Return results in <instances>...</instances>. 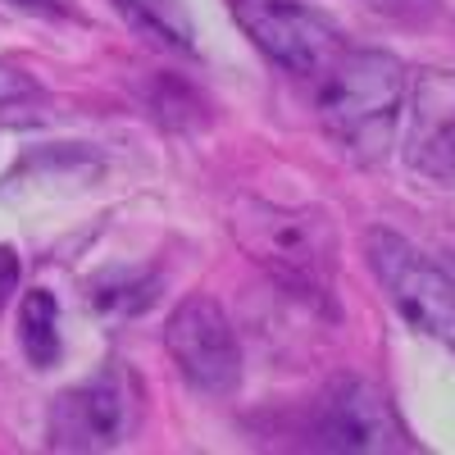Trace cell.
<instances>
[{
	"mask_svg": "<svg viewBox=\"0 0 455 455\" xmlns=\"http://www.w3.org/2000/svg\"><path fill=\"white\" fill-rule=\"evenodd\" d=\"M233 14L251 42L296 78H319L341 51L337 28L296 0H233Z\"/></svg>",
	"mask_w": 455,
	"mask_h": 455,
	"instance_id": "obj_6",
	"label": "cell"
},
{
	"mask_svg": "<svg viewBox=\"0 0 455 455\" xmlns=\"http://www.w3.org/2000/svg\"><path fill=\"white\" fill-rule=\"evenodd\" d=\"M405 105V68L387 51H337L319 73V119L355 160H383Z\"/></svg>",
	"mask_w": 455,
	"mask_h": 455,
	"instance_id": "obj_1",
	"label": "cell"
},
{
	"mask_svg": "<svg viewBox=\"0 0 455 455\" xmlns=\"http://www.w3.org/2000/svg\"><path fill=\"white\" fill-rule=\"evenodd\" d=\"M124 10V19L156 46L169 51H196V36H192V19L178 0H114Z\"/></svg>",
	"mask_w": 455,
	"mask_h": 455,
	"instance_id": "obj_9",
	"label": "cell"
},
{
	"mask_svg": "<svg viewBox=\"0 0 455 455\" xmlns=\"http://www.w3.org/2000/svg\"><path fill=\"white\" fill-rule=\"evenodd\" d=\"M19 341H23V355L36 369H51L60 360V306L46 287H36L23 296L19 306Z\"/></svg>",
	"mask_w": 455,
	"mask_h": 455,
	"instance_id": "obj_10",
	"label": "cell"
},
{
	"mask_svg": "<svg viewBox=\"0 0 455 455\" xmlns=\"http://www.w3.org/2000/svg\"><path fill=\"white\" fill-rule=\"evenodd\" d=\"M160 283L146 269H109L105 278L92 283V306L100 315H141L146 306H156Z\"/></svg>",
	"mask_w": 455,
	"mask_h": 455,
	"instance_id": "obj_11",
	"label": "cell"
},
{
	"mask_svg": "<svg viewBox=\"0 0 455 455\" xmlns=\"http://www.w3.org/2000/svg\"><path fill=\"white\" fill-rule=\"evenodd\" d=\"M128 428V401L114 378H92L83 387H68L51 405V446L55 451H114Z\"/></svg>",
	"mask_w": 455,
	"mask_h": 455,
	"instance_id": "obj_8",
	"label": "cell"
},
{
	"mask_svg": "<svg viewBox=\"0 0 455 455\" xmlns=\"http://www.w3.org/2000/svg\"><path fill=\"white\" fill-rule=\"evenodd\" d=\"M405 164L433 182L455 178V73L451 68H424L410 83Z\"/></svg>",
	"mask_w": 455,
	"mask_h": 455,
	"instance_id": "obj_7",
	"label": "cell"
},
{
	"mask_svg": "<svg viewBox=\"0 0 455 455\" xmlns=\"http://www.w3.org/2000/svg\"><path fill=\"white\" fill-rule=\"evenodd\" d=\"M164 347L178 364V373L196 392L228 396L242 383V347L228 315L214 306L210 296H187L173 306L164 323Z\"/></svg>",
	"mask_w": 455,
	"mask_h": 455,
	"instance_id": "obj_4",
	"label": "cell"
},
{
	"mask_svg": "<svg viewBox=\"0 0 455 455\" xmlns=\"http://www.w3.org/2000/svg\"><path fill=\"white\" fill-rule=\"evenodd\" d=\"M14 287H19V255L10 246H0V306L10 300Z\"/></svg>",
	"mask_w": 455,
	"mask_h": 455,
	"instance_id": "obj_14",
	"label": "cell"
},
{
	"mask_svg": "<svg viewBox=\"0 0 455 455\" xmlns=\"http://www.w3.org/2000/svg\"><path fill=\"white\" fill-rule=\"evenodd\" d=\"M36 92H42V87H36V83L28 78L23 68H10V64H0V105H14V100H32Z\"/></svg>",
	"mask_w": 455,
	"mask_h": 455,
	"instance_id": "obj_13",
	"label": "cell"
},
{
	"mask_svg": "<svg viewBox=\"0 0 455 455\" xmlns=\"http://www.w3.org/2000/svg\"><path fill=\"white\" fill-rule=\"evenodd\" d=\"M364 255L373 278L383 283L387 300L396 315L419 328L424 337H437L455 347V278L433 264L424 251H414L405 237L387 233V228H369L364 233Z\"/></svg>",
	"mask_w": 455,
	"mask_h": 455,
	"instance_id": "obj_3",
	"label": "cell"
},
{
	"mask_svg": "<svg viewBox=\"0 0 455 455\" xmlns=\"http://www.w3.org/2000/svg\"><path fill=\"white\" fill-rule=\"evenodd\" d=\"M310 437L319 451H341V455H392L410 451L405 428L396 419L392 401L364 378H341L332 383L310 419Z\"/></svg>",
	"mask_w": 455,
	"mask_h": 455,
	"instance_id": "obj_5",
	"label": "cell"
},
{
	"mask_svg": "<svg viewBox=\"0 0 455 455\" xmlns=\"http://www.w3.org/2000/svg\"><path fill=\"white\" fill-rule=\"evenodd\" d=\"M228 223H233L237 246L291 291L328 287L337 264V233L323 210H287L259 196H237Z\"/></svg>",
	"mask_w": 455,
	"mask_h": 455,
	"instance_id": "obj_2",
	"label": "cell"
},
{
	"mask_svg": "<svg viewBox=\"0 0 455 455\" xmlns=\"http://www.w3.org/2000/svg\"><path fill=\"white\" fill-rule=\"evenodd\" d=\"M141 100H146V114H156V119L169 124V128H192L201 119V109H205L196 100V92L182 87L178 78H150Z\"/></svg>",
	"mask_w": 455,
	"mask_h": 455,
	"instance_id": "obj_12",
	"label": "cell"
}]
</instances>
